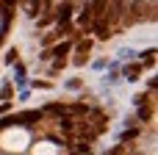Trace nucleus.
Returning <instances> with one entry per match:
<instances>
[{
    "instance_id": "nucleus-1",
    "label": "nucleus",
    "mask_w": 158,
    "mask_h": 155,
    "mask_svg": "<svg viewBox=\"0 0 158 155\" xmlns=\"http://www.w3.org/2000/svg\"><path fill=\"white\" fill-rule=\"evenodd\" d=\"M0 144L6 150H11V153H19V150L28 147V133L25 130H6L3 139H0Z\"/></svg>"
},
{
    "instance_id": "nucleus-2",
    "label": "nucleus",
    "mask_w": 158,
    "mask_h": 155,
    "mask_svg": "<svg viewBox=\"0 0 158 155\" xmlns=\"http://www.w3.org/2000/svg\"><path fill=\"white\" fill-rule=\"evenodd\" d=\"M125 8H128V0H108V6H106V22L114 28L125 17Z\"/></svg>"
},
{
    "instance_id": "nucleus-3",
    "label": "nucleus",
    "mask_w": 158,
    "mask_h": 155,
    "mask_svg": "<svg viewBox=\"0 0 158 155\" xmlns=\"http://www.w3.org/2000/svg\"><path fill=\"white\" fill-rule=\"evenodd\" d=\"M150 8H153V6H150L147 0H136V3L131 6V17H128V22H136V19H144Z\"/></svg>"
},
{
    "instance_id": "nucleus-4",
    "label": "nucleus",
    "mask_w": 158,
    "mask_h": 155,
    "mask_svg": "<svg viewBox=\"0 0 158 155\" xmlns=\"http://www.w3.org/2000/svg\"><path fill=\"white\" fill-rule=\"evenodd\" d=\"M78 22H81L86 31H92V25H94V14L89 11V6H83V11L78 14Z\"/></svg>"
},
{
    "instance_id": "nucleus-5",
    "label": "nucleus",
    "mask_w": 158,
    "mask_h": 155,
    "mask_svg": "<svg viewBox=\"0 0 158 155\" xmlns=\"http://www.w3.org/2000/svg\"><path fill=\"white\" fill-rule=\"evenodd\" d=\"M106 6H108V0H92L89 3V11L94 14V19L97 17H106Z\"/></svg>"
},
{
    "instance_id": "nucleus-6",
    "label": "nucleus",
    "mask_w": 158,
    "mask_h": 155,
    "mask_svg": "<svg viewBox=\"0 0 158 155\" xmlns=\"http://www.w3.org/2000/svg\"><path fill=\"white\" fill-rule=\"evenodd\" d=\"M33 153L36 155H56V147H53V144H36Z\"/></svg>"
},
{
    "instance_id": "nucleus-7",
    "label": "nucleus",
    "mask_w": 158,
    "mask_h": 155,
    "mask_svg": "<svg viewBox=\"0 0 158 155\" xmlns=\"http://www.w3.org/2000/svg\"><path fill=\"white\" fill-rule=\"evenodd\" d=\"M69 11H72V8H69V3H61V8H58V22H61V25L69 19Z\"/></svg>"
},
{
    "instance_id": "nucleus-8",
    "label": "nucleus",
    "mask_w": 158,
    "mask_h": 155,
    "mask_svg": "<svg viewBox=\"0 0 158 155\" xmlns=\"http://www.w3.org/2000/svg\"><path fill=\"white\" fill-rule=\"evenodd\" d=\"M86 53H89V44H81V47H78V58H75V61H78V64H83V61H86Z\"/></svg>"
},
{
    "instance_id": "nucleus-9",
    "label": "nucleus",
    "mask_w": 158,
    "mask_h": 155,
    "mask_svg": "<svg viewBox=\"0 0 158 155\" xmlns=\"http://www.w3.org/2000/svg\"><path fill=\"white\" fill-rule=\"evenodd\" d=\"M28 14H39V0H28Z\"/></svg>"
},
{
    "instance_id": "nucleus-10",
    "label": "nucleus",
    "mask_w": 158,
    "mask_h": 155,
    "mask_svg": "<svg viewBox=\"0 0 158 155\" xmlns=\"http://www.w3.org/2000/svg\"><path fill=\"white\" fill-rule=\"evenodd\" d=\"M3 3H11V0H3Z\"/></svg>"
}]
</instances>
